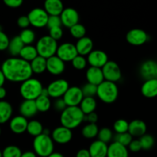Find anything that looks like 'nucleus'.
<instances>
[{"label": "nucleus", "instance_id": "1", "mask_svg": "<svg viewBox=\"0 0 157 157\" xmlns=\"http://www.w3.org/2000/svg\"><path fill=\"white\" fill-rule=\"evenodd\" d=\"M1 70L6 80L12 82H23L32 78L30 63L19 57H10L3 61Z\"/></svg>", "mask_w": 157, "mask_h": 157}, {"label": "nucleus", "instance_id": "2", "mask_svg": "<svg viewBox=\"0 0 157 157\" xmlns=\"http://www.w3.org/2000/svg\"><path fill=\"white\" fill-rule=\"evenodd\" d=\"M84 114L78 106L77 107H67L61 113L60 122L61 126L70 130L79 127L84 121Z\"/></svg>", "mask_w": 157, "mask_h": 157}, {"label": "nucleus", "instance_id": "3", "mask_svg": "<svg viewBox=\"0 0 157 157\" xmlns=\"http://www.w3.org/2000/svg\"><path fill=\"white\" fill-rule=\"evenodd\" d=\"M44 88L42 84L38 79L30 78L21 82L19 87V92L24 100L35 101L41 95V90Z\"/></svg>", "mask_w": 157, "mask_h": 157}, {"label": "nucleus", "instance_id": "4", "mask_svg": "<svg viewBox=\"0 0 157 157\" xmlns=\"http://www.w3.org/2000/svg\"><path fill=\"white\" fill-rule=\"evenodd\" d=\"M119 89L116 83L104 80L102 83L98 85L97 95L98 98L106 104L114 102L118 98Z\"/></svg>", "mask_w": 157, "mask_h": 157}, {"label": "nucleus", "instance_id": "5", "mask_svg": "<svg viewBox=\"0 0 157 157\" xmlns=\"http://www.w3.org/2000/svg\"><path fill=\"white\" fill-rule=\"evenodd\" d=\"M33 149L37 156L48 157L54 152L55 144L51 136L41 133L34 138Z\"/></svg>", "mask_w": 157, "mask_h": 157}, {"label": "nucleus", "instance_id": "6", "mask_svg": "<svg viewBox=\"0 0 157 157\" xmlns=\"http://www.w3.org/2000/svg\"><path fill=\"white\" fill-rule=\"evenodd\" d=\"M58 46V41H55L48 35L41 36L37 41L35 48H36L38 55L47 59L56 55Z\"/></svg>", "mask_w": 157, "mask_h": 157}, {"label": "nucleus", "instance_id": "7", "mask_svg": "<svg viewBox=\"0 0 157 157\" xmlns=\"http://www.w3.org/2000/svg\"><path fill=\"white\" fill-rule=\"evenodd\" d=\"M29 22L31 25L35 28H44L47 25L48 16L47 12L43 8L37 7L32 9L28 14Z\"/></svg>", "mask_w": 157, "mask_h": 157}, {"label": "nucleus", "instance_id": "8", "mask_svg": "<svg viewBox=\"0 0 157 157\" xmlns=\"http://www.w3.org/2000/svg\"><path fill=\"white\" fill-rule=\"evenodd\" d=\"M69 87V83L67 80L59 78L52 81L46 88L49 97L53 98H60L64 96Z\"/></svg>", "mask_w": 157, "mask_h": 157}, {"label": "nucleus", "instance_id": "9", "mask_svg": "<svg viewBox=\"0 0 157 157\" xmlns=\"http://www.w3.org/2000/svg\"><path fill=\"white\" fill-rule=\"evenodd\" d=\"M67 107L79 106L84 98L81 88L78 86H71L62 97Z\"/></svg>", "mask_w": 157, "mask_h": 157}, {"label": "nucleus", "instance_id": "10", "mask_svg": "<svg viewBox=\"0 0 157 157\" xmlns=\"http://www.w3.org/2000/svg\"><path fill=\"white\" fill-rule=\"evenodd\" d=\"M101 69L106 81L116 83L122 77L121 67L114 61H108Z\"/></svg>", "mask_w": 157, "mask_h": 157}, {"label": "nucleus", "instance_id": "11", "mask_svg": "<svg viewBox=\"0 0 157 157\" xmlns=\"http://www.w3.org/2000/svg\"><path fill=\"white\" fill-rule=\"evenodd\" d=\"M75 44L71 42H63L58 46L56 55L63 61H71L78 55Z\"/></svg>", "mask_w": 157, "mask_h": 157}, {"label": "nucleus", "instance_id": "12", "mask_svg": "<svg viewBox=\"0 0 157 157\" xmlns=\"http://www.w3.org/2000/svg\"><path fill=\"white\" fill-rule=\"evenodd\" d=\"M126 39L129 44L134 46L143 45L149 39L148 34L141 29H133L128 31L126 35Z\"/></svg>", "mask_w": 157, "mask_h": 157}, {"label": "nucleus", "instance_id": "13", "mask_svg": "<svg viewBox=\"0 0 157 157\" xmlns=\"http://www.w3.org/2000/svg\"><path fill=\"white\" fill-rule=\"evenodd\" d=\"M87 64L91 67L102 68L104 64L109 61L108 55L105 52L101 49H93L87 56Z\"/></svg>", "mask_w": 157, "mask_h": 157}, {"label": "nucleus", "instance_id": "14", "mask_svg": "<svg viewBox=\"0 0 157 157\" xmlns=\"http://www.w3.org/2000/svg\"><path fill=\"white\" fill-rule=\"evenodd\" d=\"M60 18L61 24L68 29L79 23V13L76 9L72 7L64 8L60 15Z\"/></svg>", "mask_w": 157, "mask_h": 157}, {"label": "nucleus", "instance_id": "15", "mask_svg": "<svg viewBox=\"0 0 157 157\" xmlns=\"http://www.w3.org/2000/svg\"><path fill=\"white\" fill-rule=\"evenodd\" d=\"M52 139L54 143L58 144H66L71 140L73 137L72 130L63 126L57 127L52 132Z\"/></svg>", "mask_w": 157, "mask_h": 157}, {"label": "nucleus", "instance_id": "16", "mask_svg": "<svg viewBox=\"0 0 157 157\" xmlns=\"http://www.w3.org/2000/svg\"><path fill=\"white\" fill-rule=\"evenodd\" d=\"M46 70L52 75H61L65 70V62L61 58H58L56 55L47 58L46 61Z\"/></svg>", "mask_w": 157, "mask_h": 157}, {"label": "nucleus", "instance_id": "17", "mask_svg": "<svg viewBox=\"0 0 157 157\" xmlns=\"http://www.w3.org/2000/svg\"><path fill=\"white\" fill-rule=\"evenodd\" d=\"M157 62L153 60H147L144 61L140 67V74L145 81L153 78H157L156 71Z\"/></svg>", "mask_w": 157, "mask_h": 157}, {"label": "nucleus", "instance_id": "18", "mask_svg": "<svg viewBox=\"0 0 157 157\" xmlns=\"http://www.w3.org/2000/svg\"><path fill=\"white\" fill-rule=\"evenodd\" d=\"M29 121L21 115L15 116L9 121V128L13 133L16 134H21L25 133L27 130Z\"/></svg>", "mask_w": 157, "mask_h": 157}, {"label": "nucleus", "instance_id": "19", "mask_svg": "<svg viewBox=\"0 0 157 157\" xmlns=\"http://www.w3.org/2000/svg\"><path fill=\"white\" fill-rule=\"evenodd\" d=\"M108 145L102 141L97 140L89 146L88 151L90 157H107Z\"/></svg>", "mask_w": 157, "mask_h": 157}, {"label": "nucleus", "instance_id": "20", "mask_svg": "<svg viewBox=\"0 0 157 157\" xmlns=\"http://www.w3.org/2000/svg\"><path fill=\"white\" fill-rule=\"evenodd\" d=\"M86 78H87V83L94 84V85H99L101 83L104 81V77L103 75L102 69L100 67H90L86 71Z\"/></svg>", "mask_w": 157, "mask_h": 157}, {"label": "nucleus", "instance_id": "21", "mask_svg": "<svg viewBox=\"0 0 157 157\" xmlns=\"http://www.w3.org/2000/svg\"><path fill=\"white\" fill-rule=\"evenodd\" d=\"M19 112L20 115L26 119L33 117L38 113L35 101L32 100H24L19 106Z\"/></svg>", "mask_w": 157, "mask_h": 157}, {"label": "nucleus", "instance_id": "22", "mask_svg": "<svg viewBox=\"0 0 157 157\" xmlns=\"http://www.w3.org/2000/svg\"><path fill=\"white\" fill-rule=\"evenodd\" d=\"M147 124L141 120H133L129 123L128 133L133 137H140L147 133Z\"/></svg>", "mask_w": 157, "mask_h": 157}, {"label": "nucleus", "instance_id": "23", "mask_svg": "<svg viewBox=\"0 0 157 157\" xmlns=\"http://www.w3.org/2000/svg\"><path fill=\"white\" fill-rule=\"evenodd\" d=\"M78 54L82 56L87 55L94 48V42L90 37L84 36L83 38H79L75 44Z\"/></svg>", "mask_w": 157, "mask_h": 157}, {"label": "nucleus", "instance_id": "24", "mask_svg": "<svg viewBox=\"0 0 157 157\" xmlns=\"http://www.w3.org/2000/svg\"><path fill=\"white\" fill-rule=\"evenodd\" d=\"M107 157H129L128 149L119 143L113 141L108 146Z\"/></svg>", "mask_w": 157, "mask_h": 157}, {"label": "nucleus", "instance_id": "25", "mask_svg": "<svg viewBox=\"0 0 157 157\" xmlns=\"http://www.w3.org/2000/svg\"><path fill=\"white\" fill-rule=\"evenodd\" d=\"M141 93L147 98L157 97V78L147 80L141 86Z\"/></svg>", "mask_w": 157, "mask_h": 157}, {"label": "nucleus", "instance_id": "26", "mask_svg": "<svg viewBox=\"0 0 157 157\" xmlns=\"http://www.w3.org/2000/svg\"><path fill=\"white\" fill-rule=\"evenodd\" d=\"M64 9L61 0H46L44 3V9L48 15H60Z\"/></svg>", "mask_w": 157, "mask_h": 157}, {"label": "nucleus", "instance_id": "27", "mask_svg": "<svg viewBox=\"0 0 157 157\" xmlns=\"http://www.w3.org/2000/svg\"><path fill=\"white\" fill-rule=\"evenodd\" d=\"M78 107L84 115L94 112L97 107V101L94 97H84Z\"/></svg>", "mask_w": 157, "mask_h": 157}, {"label": "nucleus", "instance_id": "28", "mask_svg": "<svg viewBox=\"0 0 157 157\" xmlns=\"http://www.w3.org/2000/svg\"><path fill=\"white\" fill-rule=\"evenodd\" d=\"M12 112L13 110L10 103L6 101H0V124L10 121Z\"/></svg>", "mask_w": 157, "mask_h": 157}, {"label": "nucleus", "instance_id": "29", "mask_svg": "<svg viewBox=\"0 0 157 157\" xmlns=\"http://www.w3.org/2000/svg\"><path fill=\"white\" fill-rule=\"evenodd\" d=\"M38 55L37 49L35 46L32 44H25L24 47L21 50L19 53V58L28 62H31L33 59H35Z\"/></svg>", "mask_w": 157, "mask_h": 157}, {"label": "nucleus", "instance_id": "30", "mask_svg": "<svg viewBox=\"0 0 157 157\" xmlns=\"http://www.w3.org/2000/svg\"><path fill=\"white\" fill-rule=\"evenodd\" d=\"M25 44L21 41V38H19L18 35H15L12 39L9 41V46H8V51L9 54L12 55V57H17L19 55L20 52L24 47Z\"/></svg>", "mask_w": 157, "mask_h": 157}, {"label": "nucleus", "instance_id": "31", "mask_svg": "<svg viewBox=\"0 0 157 157\" xmlns=\"http://www.w3.org/2000/svg\"><path fill=\"white\" fill-rule=\"evenodd\" d=\"M46 61L47 59L43 57L38 56L32 60L30 63L31 68H32V73L35 74H41L46 71Z\"/></svg>", "mask_w": 157, "mask_h": 157}, {"label": "nucleus", "instance_id": "32", "mask_svg": "<svg viewBox=\"0 0 157 157\" xmlns=\"http://www.w3.org/2000/svg\"><path fill=\"white\" fill-rule=\"evenodd\" d=\"M35 105H36L38 112L44 113L49 110L52 106V101L50 100V97L42 96L40 95L38 98L35 100Z\"/></svg>", "mask_w": 157, "mask_h": 157}, {"label": "nucleus", "instance_id": "33", "mask_svg": "<svg viewBox=\"0 0 157 157\" xmlns=\"http://www.w3.org/2000/svg\"><path fill=\"white\" fill-rule=\"evenodd\" d=\"M43 129H44V127H43L42 124L40 121H37V120H32V121H29V123H28L26 131L31 136L35 137V136L42 133Z\"/></svg>", "mask_w": 157, "mask_h": 157}, {"label": "nucleus", "instance_id": "34", "mask_svg": "<svg viewBox=\"0 0 157 157\" xmlns=\"http://www.w3.org/2000/svg\"><path fill=\"white\" fill-rule=\"evenodd\" d=\"M99 128L97 124H87L81 130V134L87 139H93L98 136Z\"/></svg>", "mask_w": 157, "mask_h": 157}, {"label": "nucleus", "instance_id": "35", "mask_svg": "<svg viewBox=\"0 0 157 157\" xmlns=\"http://www.w3.org/2000/svg\"><path fill=\"white\" fill-rule=\"evenodd\" d=\"M18 36L24 44H32L35 40V32L29 28L22 29Z\"/></svg>", "mask_w": 157, "mask_h": 157}, {"label": "nucleus", "instance_id": "36", "mask_svg": "<svg viewBox=\"0 0 157 157\" xmlns=\"http://www.w3.org/2000/svg\"><path fill=\"white\" fill-rule=\"evenodd\" d=\"M98 137L99 140L107 144L113 140V133L109 127H102L99 129Z\"/></svg>", "mask_w": 157, "mask_h": 157}, {"label": "nucleus", "instance_id": "37", "mask_svg": "<svg viewBox=\"0 0 157 157\" xmlns=\"http://www.w3.org/2000/svg\"><path fill=\"white\" fill-rule=\"evenodd\" d=\"M139 140L140 142L142 150H150V149L153 148L155 144L154 137L152 135L148 134V133H146V134L140 136Z\"/></svg>", "mask_w": 157, "mask_h": 157}, {"label": "nucleus", "instance_id": "38", "mask_svg": "<svg viewBox=\"0 0 157 157\" xmlns=\"http://www.w3.org/2000/svg\"><path fill=\"white\" fill-rule=\"evenodd\" d=\"M113 141L115 142H117L119 144H121V145L124 146V147H127L129 146V144L131 143V141L133 140V136L127 132V133H116V134L113 136Z\"/></svg>", "mask_w": 157, "mask_h": 157}, {"label": "nucleus", "instance_id": "39", "mask_svg": "<svg viewBox=\"0 0 157 157\" xmlns=\"http://www.w3.org/2000/svg\"><path fill=\"white\" fill-rule=\"evenodd\" d=\"M69 31H70L71 35L77 39L83 38L86 35V28L84 27V25L81 24V23H78L71 27L69 29Z\"/></svg>", "mask_w": 157, "mask_h": 157}, {"label": "nucleus", "instance_id": "40", "mask_svg": "<svg viewBox=\"0 0 157 157\" xmlns=\"http://www.w3.org/2000/svg\"><path fill=\"white\" fill-rule=\"evenodd\" d=\"M21 149L15 145H9L6 147L2 151V157H21Z\"/></svg>", "mask_w": 157, "mask_h": 157}, {"label": "nucleus", "instance_id": "41", "mask_svg": "<svg viewBox=\"0 0 157 157\" xmlns=\"http://www.w3.org/2000/svg\"><path fill=\"white\" fill-rule=\"evenodd\" d=\"M129 122L124 119H119L113 124V130L116 133H123L128 132Z\"/></svg>", "mask_w": 157, "mask_h": 157}, {"label": "nucleus", "instance_id": "42", "mask_svg": "<svg viewBox=\"0 0 157 157\" xmlns=\"http://www.w3.org/2000/svg\"><path fill=\"white\" fill-rule=\"evenodd\" d=\"M72 65L76 70H83L86 67L87 64V58L82 55H78L73 60L71 61Z\"/></svg>", "mask_w": 157, "mask_h": 157}, {"label": "nucleus", "instance_id": "43", "mask_svg": "<svg viewBox=\"0 0 157 157\" xmlns=\"http://www.w3.org/2000/svg\"><path fill=\"white\" fill-rule=\"evenodd\" d=\"M84 97H94L97 94V88L98 86L94 84L86 83L81 87Z\"/></svg>", "mask_w": 157, "mask_h": 157}, {"label": "nucleus", "instance_id": "44", "mask_svg": "<svg viewBox=\"0 0 157 157\" xmlns=\"http://www.w3.org/2000/svg\"><path fill=\"white\" fill-rule=\"evenodd\" d=\"M62 25L60 15H49L47 22V27L49 29L54 27H60Z\"/></svg>", "mask_w": 157, "mask_h": 157}, {"label": "nucleus", "instance_id": "45", "mask_svg": "<svg viewBox=\"0 0 157 157\" xmlns=\"http://www.w3.org/2000/svg\"><path fill=\"white\" fill-rule=\"evenodd\" d=\"M63 29L61 28V26L60 27H54L52 29H49V36L51 38H52L53 39H55V41H58V40L61 39L63 36Z\"/></svg>", "mask_w": 157, "mask_h": 157}, {"label": "nucleus", "instance_id": "46", "mask_svg": "<svg viewBox=\"0 0 157 157\" xmlns=\"http://www.w3.org/2000/svg\"><path fill=\"white\" fill-rule=\"evenodd\" d=\"M9 41L10 39L8 35L2 30H0V51H5L8 48Z\"/></svg>", "mask_w": 157, "mask_h": 157}, {"label": "nucleus", "instance_id": "47", "mask_svg": "<svg viewBox=\"0 0 157 157\" xmlns=\"http://www.w3.org/2000/svg\"><path fill=\"white\" fill-rule=\"evenodd\" d=\"M54 107H55V110L58 112H62L64 109L67 107V105H66L65 102L64 101L62 98H57L55 100V103H54Z\"/></svg>", "mask_w": 157, "mask_h": 157}, {"label": "nucleus", "instance_id": "48", "mask_svg": "<svg viewBox=\"0 0 157 157\" xmlns=\"http://www.w3.org/2000/svg\"><path fill=\"white\" fill-rule=\"evenodd\" d=\"M17 24L22 29H28L29 26L30 25V22H29V18H28L27 15H21V16H20L18 18V20H17Z\"/></svg>", "mask_w": 157, "mask_h": 157}, {"label": "nucleus", "instance_id": "49", "mask_svg": "<svg viewBox=\"0 0 157 157\" xmlns=\"http://www.w3.org/2000/svg\"><path fill=\"white\" fill-rule=\"evenodd\" d=\"M128 148L130 149V151L134 152V153L139 152L140 150H142V147H141L140 142L139 140H133L131 143L129 144Z\"/></svg>", "mask_w": 157, "mask_h": 157}, {"label": "nucleus", "instance_id": "50", "mask_svg": "<svg viewBox=\"0 0 157 157\" xmlns=\"http://www.w3.org/2000/svg\"><path fill=\"white\" fill-rule=\"evenodd\" d=\"M98 116L95 112L88 113L87 115H84V121L87 122V124H96L98 122Z\"/></svg>", "mask_w": 157, "mask_h": 157}, {"label": "nucleus", "instance_id": "51", "mask_svg": "<svg viewBox=\"0 0 157 157\" xmlns=\"http://www.w3.org/2000/svg\"><path fill=\"white\" fill-rule=\"evenodd\" d=\"M4 3L10 8H18L22 5V0H4Z\"/></svg>", "mask_w": 157, "mask_h": 157}, {"label": "nucleus", "instance_id": "52", "mask_svg": "<svg viewBox=\"0 0 157 157\" xmlns=\"http://www.w3.org/2000/svg\"><path fill=\"white\" fill-rule=\"evenodd\" d=\"M76 157H90V153L87 149H81L76 153Z\"/></svg>", "mask_w": 157, "mask_h": 157}, {"label": "nucleus", "instance_id": "53", "mask_svg": "<svg viewBox=\"0 0 157 157\" xmlns=\"http://www.w3.org/2000/svg\"><path fill=\"white\" fill-rule=\"evenodd\" d=\"M36 154L34 151H26L21 153V157H37Z\"/></svg>", "mask_w": 157, "mask_h": 157}, {"label": "nucleus", "instance_id": "54", "mask_svg": "<svg viewBox=\"0 0 157 157\" xmlns=\"http://www.w3.org/2000/svg\"><path fill=\"white\" fill-rule=\"evenodd\" d=\"M6 90L4 87H0V101H3L6 96Z\"/></svg>", "mask_w": 157, "mask_h": 157}, {"label": "nucleus", "instance_id": "55", "mask_svg": "<svg viewBox=\"0 0 157 157\" xmlns=\"http://www.w3.org/2000/svg\"><path fill=\"white\" fill-rule=\"evenodd\" d=\"M6 78H5L4 75H3L2 71L0 69V87H3V84H5V81H6Z\"/></svg>", "mask_w": 157, "mask_h": 157}, {"label": "nucleus", "instance_id": "56", "mask_svg": "<svg viewBox=\"0 0 157 157\" xmlns=\"http://www.w3.org/2000/svg\"><path fill=\"white\" fill-rule=\"evenodd\" d=\"M48 157H64V156H63L62 153H58V152H53L52 154L49 155Z\"/></svg>", "mask_w": 157, "mask_h": 157}, {"label": "nucleus", "instance_id": "57", "mask_svg": "<svg viewBox=\"0 0 157 157\" xmlns=\"http://www.w3.org/2000/svg\"><path fill=\"white\" fill-rule=\"evenodd\" d=\"M41 95H42V96H48V90L47 88H43L42 90H41Z\"/></svg>", "mask_w": 157, "mask_h": 157}, {"label": "nucleus", "instance_id": "58", "mask_svg": "<svg viewBox=\"0 0 157 157\" xmlns=\"http://www.w3.org/2000/svg\"><path fill=\"white\" fill-rule=\"evenodd\" d=\"M42 133H43V134H44V135H49V136H50L51 131H50V130H49V129L44 128V129H43Z\"/></svg>", "mask_w": 157, "mask_h": 157}, {"label": "nucleus", "instance_id": "59", "mask_svg": "<svg viewBox=\"0 0 157 157\" xmlns=\"http://www.w3.org/2000/svg\"><path fill=\"white\" fill-rule=\"evenodd\" d=\"M0 157H2V152L0 150Z\"/></svg>", "mask_w": 157, "mask_h": 157}, {"label": "nucleus", "instance_id": "60", "mask_svg": "<svg viewBox=\"0 0 157 157\" xmlns=\"http://www.w3.org/2000/svg\"><path fill=\"white\" fill-rule=\"evenodd\" d=\"M156 78H157V68H156Z\"/></svg>", "mask_w": 157, "mask_h": 157}, {"label": "nucleus", "instance_id": "61", "mask_svg": "<svg viewBox=\"0 0 157 157\" xmlns=\"http://www.w3.org/2000/svg\"><path fill=\"white\" fill-rule=\"evenodd\" d=\"M1 132H2L1 131V127H0V135H1Z\"/></svg>", "mask_w": 157, "mask_h": 157}]
</instances>
